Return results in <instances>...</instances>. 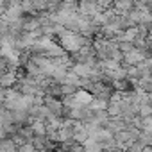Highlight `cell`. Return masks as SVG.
I'll list each match as a JSON object with an SVG mask.
<instances>
[{
    "label": "cell",
    "instance_id": "1",
    "mask_svg": "<svg viewBox=\"0 0 152 152\" xmlns=\"http://www.w3.org/2000/svg\"><path fill=\"white\" fill-rule=\"evenodd\" d=\"M61 45H63L66 50H70V52H77V50L83 48L84 38L79 36V34H75V32H66V34L61 36Z\"/></svg>",
    "mask_w": 152,
    "mask_h": 152
},
{
    "label": "cell",
    "instance_id": "2",
    "mask_svg": "<svg viewBox=\"0 0 152 152\" xmlns=\"http://www.w3.org/2000/svg\"><path fill=\"white\" fill-rule=\"evenodd\" d=\"M145 59V54L141 52V50H131L129 54H125V63H129V64H141V61Z\"/></svg>",
    "mask_w": 152,
    "mask_h": 152
}]
</instances>
